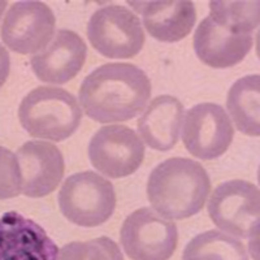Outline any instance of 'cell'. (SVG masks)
I'll list each match as a JSON object with an SVG mask.
<instances>
[{"label": "cell", "mask_w": 260, "mask_h": 260, "mask_svg": "<svg viewBox=\"0 0 260 260\" xmlns=\"http://www.w3.org/2000/svg\"><path fill=\"white\" fill-rule=\"evenodd\" d=\"M150 96L147 74L127 62L102 65L83 80L78 91L86 115L102 124L129 121L145 110Z\"/></svg>", "instance_id": "obj_1"}, {"label": "cell", "mask_w": 260, "mask_h": 260, "mask_svg": "<svg viewBox=\"0 0 260 260\" xmlns=\"http://www.w3.org/2000/svg\"><path fill=\"white\" fill-rule=\"evenodd\" d=\"M211 180L202 164L186 157H171L151 172L147 195L155 212L166 219L183 220L204 207Z\"/></svg>", "instance_id": "obj_2"}, {"label": "cell", "mask_w": 260, "mask_h": 260, "mask_svg": "<svg viewBox=\"0 0 260 260\" xmlns=\"http://www.w3.org/2000/svg\"><path fill=\"white\" fill-rule=\"evenodd\" d=\"M18 120L34 138L62 142L78 129L82 110L68 90L41 86L22 99L18 107Z\"/></svg>", "instance_id": "obj_3"}, {"label": "cell", "mask_w": 260, "mask_h": 260, "mask_svg": "<svg viewBox=\"0 0 260 260\" xmlns=\"http://www.w3.org/2000/svg\"><path fill=\"white\" fill-rule=\"evenodd\" d=\"M57 198L65 219L83 228L102 225L116 208L113 185L91 171L69 176L62 183Z\"/></svg>", "instance_id": "obj_4"}, {"label": "cell", "mask_w": 260, "mask_h": 260, "mask_svg": "<svg viewBox=\"0 0 260 260\" xmlns=\"http://www.w3.org/2000/svg\"><path fill=\"white\" fill-rule=\"evenodd\" d=\"M259 199V189L254 183L243 180L226 181L216 187L208 199V215L225 233L257 240Z\"/></svg>", "instance_id": "obj_5"}, {"label": "cell", "mask_w": 260, "mask_h": 260, "mask_svg": "<svg viewBox=\"0 0 260 260\" xmlns=\"http://www.w3.org/2000/svg\"><path fill=\"white\" fill-rule=\"evenodd\" d=\"M87 38L108 59H130L145 45V31L138 16L127 7L110 4L96 9L87 24Z\"/></svg>", "instance_id": "obj_6"}, {"label": "cell", "mask_w": 260, "mask_h": 260, "mask_svg": "<svg viewBox=\"0 0 260 260\" xmlns=\"http://www.w3.org/2000/svg\"><path fill=\"white\" fill-rule=\"evenodd\" d=\"M120 242L132 260H169L178 243V229L151 208H139L125 219Z\"/></svg>", "instance_id": "obj_7"}, {"label": "cell", "mask_w": 260, "mask_h": 260, "mask_svg": "<svg viewBox=\"0 0 260 260\" xmlns=\"http://www.w3.org/2000/svg\"><path fill=\"white\" fill-rule=\"evenodd\" d=\"M92 167L102 175L122 178L138 171L145 159V145L133 129L125 125H107L89 143Z\"/></svg>", "instance_id": "obj_8"}, {"label": "cell", "mask_w": 260, "mask_h": 260, "mask_svg": "<svg viewBox=\"0 0 260 260\" xmlns=\"http://www.w3.org/2000/svg\"><path fill=\"white\" fill-rule=\"evenodd\" d=\"M234 138V127L224 108L215 103H201L187 111L182 142L192 156L213 160L224 155Z\"/></svg>", "instance_id": "obj_9"}, {"label": "cell", "mask_w": 260, "mask_h": 260, "mask_svg": "<svg viewBox=\"0 0 260 260\" xmlns=\"http://www.w3.org/2000/svg\"><path fill=\"white\" fill-rule=\"evenodd\" d=\"M56 18L42 2H17L7 11L2 25L4 45L17 53L29 55L42 51L53 38Z\"/></svg>", "instance_id": "obj_10"}, {"label": "cell", "mask_w": 260, "mask_h": 260, "mask_svg": "<svg viewBox=\"0 0 260 260\" xmlns=\"http://www.w3.org/2000/svg\"><path fill=\"white\" fill-rule=\"evenodd\" d=\"M59 247L36 221L9 211L0 216V260H57Z\"/></svg>", "instance_id": "obj_11"}, {"label": "cell", "mask_w": 260, "mask_h": 260, "mask_svg": "<svg viewBox=\"0 0 260 260\" xmlns=\"http://www.w3.org/2000/svg\"><path fill=\"white\" fill-rule=\"evenodd\" d=\"M21 172V192L30 198L51 194L64 177L62 154L52 143L30 141L16 152Z\"/></svg>", "instance_id": "obj_12"}, {"label": "cell", "mask_w": 260, "mask_h": 260, "mask_svg": "<svg viewBox=\"0 0 260 260\" xmlns=\"http://www.w3.org/2000/svg\"><path fill=\"white\" fill-rule=\"evenodd\" d=\"M87 56L83 39L72 30H59L47 47L30 59L32 72L38 80L46 83L61 85L73 80Z\"/></svg>", "instance_id": "obj_13"}, {"label": "cell", "mask_w": 260, "mask_h": 260, "mask_svg": "<svg viewBox=\"0 0 260 260\" xmlns=\"http://www.w3.org/2000/svg\"><path fill=\"white\" fill-rule=\"evenodd\" d=\"M192 43L202 62L222 69L240 64L252 48L254 39L251 36L231 32L207 16L195 30Z\"/></svg>", "instance_id": "obj_14"}, {"label": "cell", "mask_w": 260, "mask_h": 260, "mask_svg": "<svg viewBox=\"0 0 260 260\" xmlns=\"http://www.w3.org/2000/svg\"><path fill=\"white\" fill-rule=\"evenodd\" d=\"M127 6L142 16L148 34L159 42L175 43L186 38L197 21L191 2H129Z\"/></svg>", "instance_id": "obj_15"}, {"label": "cell", "mask_w": 260, "mask_h": 260, "mask_svg": "<svg viewBox=\"0 0 260 260\" xmlns=\"http://www.w3.org/2000/svg\"><path fill=\"white\" fill-rule=\"evenodd\" d=\"M183 104L176 96L160 95L151 102L138 120V133L152 150L169 151L180 138Z\"/></svg>", "instance_id": "obj_16"}, {"label": "cell", "mask_w": 260, "mask_h": 260, "mask_svg": "<svg viewBox=\"0 0 260 260\" xmlns=\"http://www.w3.org/2000/svg\"><path fill=\"white\" fill-rule=\"evenodd\" d=\"M260 77L246 76L233 83L226 96V108L234 125L246 136L260 133Z\"/></svg>", "instance_id": "obj_17"}, {"label": "cell", "mask_w": 260, "mask_h": 260, "mask_svg": "<svg viewBox=\"0 0 260 260\" xmlns=\"http://www.w3.org/2000/svg\"><path fill=\"white\" fill-rule=\"evenodd\" d=\"M182 260H248V255L241 241L222 232L208 231L187 243Z\"/></svg>", "instance_id": "obj_18"}, {"label": "cell", "mask_w": 260, "mask_h": 260, "mask_svg": "<svg viewBox=\"0 0 260 260\" xmlns=\"http://www.w3.org/2000/svg\"><path fill=\"white\" fill-rule=\"evenodd\" d=\"M210 17L234 34L251 36L259 26L260 2H211Z\"/></svg>", "instance_id": "obj_19"}, {"label": "cell", "mask_w": 260, "mask_h": 260, "mask_svg": "<svg viewBox=\"0 0 260 260\" xmlns=\"http://www.w3.org/2000/svg\"><path fill=\"white\" fill-rule=\"evenodd\" d=\"M57 260H124L117 243L108 237L85 242L67 243L59 251Z\"/></svg>", "instance_id": "obj_20"}, {"label": "cell", "mask_w": 260, "mask_h": 260, "mask_svg": "<svg viewBox=\"0 0 260 260\" xmlns=\"http://www.w3.org/2000/svg\"><path fill=\"white\" fill-rule=\"evenodd\" d=\"M22 181L16 154L0 146V199H11L21 192Z\"/></svg>", "instance_id": "obj_21"}, {"label": "cell", "mask_w": 260, "mask_h": 260, "mask_svg": "<svg viewBox=\"0 0 260 260\" xmlns=\"http://www.w3.org/2000/svg\"><path fill=\"white\" fill-rule=\"evenodd\" d=\"M9 72H11V57L8 51L0 43V89L6 83Z\"/></svg>", "instance_id": "obj_22"}, {"label": "cell", "mask_w": 260, "mask_h": 260, "mask_svg": "<svg viewBox=\"0 0 260 260\" xmlns=\"http://www.w3.org/2000/svg\"><path fill=\"white\" fill-rule=\"evenodd\" d=\"M7 7H8V3H7V2H0V20H2V16H3Z\"/></svg>", "instance_id": "obj_23"}]
</instances>
